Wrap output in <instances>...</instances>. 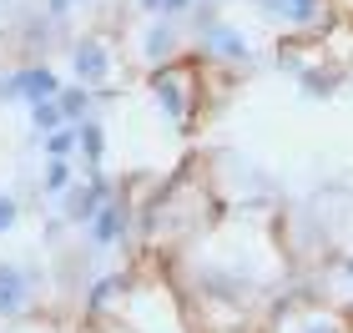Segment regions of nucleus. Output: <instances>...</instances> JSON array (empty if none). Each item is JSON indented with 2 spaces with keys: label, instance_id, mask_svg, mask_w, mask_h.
Returning <instances> with one entry per match:
<instances>
[{
  "label": "nucleus",
  "instance_id": "13",
  "mask_svg": "<svg viewBox=\"0 0 353 333\" xmlns=\"http://www.w3.org/2000/svg\"><path fill=\"white\" fill-rule=\"evenodd\" d=\"M66 182H71V167H66V162H51V167H46V192H66Z\"/></svg>",
  "mask_w": 353,
  "mask_h": 333
},
{
  "label": "nucleus",
  "instance_id": "9",
  "mask_svg": "<svg viewBox=\"0 0 353 333\" xmlns=\"http://www.w3.org/2000/svg\"><path fill=\"white\" fill-rule=\"evenodd\" d=\"M157 97H162V106H167V117H172V121H182V117H187V106H182V86L157 81Z\"/></svg>",
  "mask_w": 353,
  "mask_h": 333
},
{
  "label": "nucleus",
  "instance_id": "3",
  "mask_svg": "<svg viewBox=\"0 0 353 333\" xmlns=\"http://www.w3.org/2000/svg\"><path fill=\"white\" fill-rule=\"evenodd\" d=\"M111 202V187H106V177H91V187H76L71 192V202H66V217L71 222H91L96 212H101Z\"/></svg>",
  "mask_w": 353,
  "mask_h": 333
},
{
  "label": "nucleus",
  "instance_id": "16",
  "mask_svg": "<svg viewBox=\"0 0 353 333\" xmlns=\"http://www.w3.org/2000/svg\"><path fill=\"white\" fill-rule=\"evenodd\" d=\"M15 212H21V208H15V197H0V228H10Z\"/></svg>",
  "mask_w": 353,
  "mask_h": 333
},
{
  "label": "nucleus",
  "instance_id": "10",
  "mask_svg": "<svg viewBox=\"0 0 353 333\" xmlns=\"http://www.w3.org/2000/svg\"><path fill=\"white\" fill-rule=\"evenodd\" d=\"M30 117H36L41 132H51V126L66 121V111H61V101H41V106H30Z\"/></svg>",
  "mask_w": 353,
  "mask_h": 333
},
{
  "label": "nucleus",
  "instance_id": "7",
  "mask_svg": "<svg viewBox=\"0 0 353 333\" xmlns=\"http://www.w3.org/2000/svg\"><path fill=\"white\" fill-rule=\"evenodd\" d=\"M61 111H66V121H81L86 117V106H91V91H81V86H61Z\"/></svg>",
  "mask_w": 353,
  "mask_h": 333
},
{
  "label": "nucleus",
  "instance_id": "6",
  "mask_svg": "<svg viewBox=\"0 0 353 333\" xmlns=\"http://www.w3.org/2000/svg\"><path fill=\"white\" fill-rule=\"evenodd\" d=\"M318 10H323V0H278V6H272V15H283V21H293V26H313Z\"/></svg>",
  "mask_w": 353,
  "mask_h": 333
},
{
  "label": "nucleus",
  "instance_id": "17",
  "mask_svg": "<svg viewBox=\"0 0 353 333\" xmlns=\"http://www.w3.org/2000/svg\"><path fill=\"white\" fill-rule=\"evenodd\" d=\"M71 10V0H51V15H66Z\"/></svg>",
  "mask_w": 353,
  "mask_h": 333
},
{
  "label": "nucleus",
  "instance_id": "14",
  "mask_svg": "<svg viewBox=\"0 0 353 333\" xmlns=\"http://www.w3.org/2000/svg\"><path fill=\"white\" fill-rule=\"evenodd\" d=\"M117 288H121V278H101V283L91 288V308H101V303H106V298L117 293Z\"/></svg>",
  "mask_w": 353,
  "mask_h": 333
},
{
  "label": "nucleus",
  "instance_id": "12",
  "mask_svg": "<svg viewBox=\"0 0 353 333\" xmlns=\"http://www.w3.org/2000/svg\"><path fill=\"white\" fill-rule=\"evenodd\" d=\"M71 147H81V137H76V126H71V132H51V141H46V152H51L56 162H61V157H66Z\"/></svg>",
  "mask_w": 353,
  "mask_h": 333
},
{
  "label": "nucleus",
  "instance_id": "15",
  "mask_svg": "<svg viewBox=\"0 0 353 333\" xmlns=\"http://www.w3.org/2000/svg\"><path fill=\"white\" fill-rule=\"evenodd\" d=\"M303 86H308L313 97H328V91H333V76H318V71H308V76H303Z\"/></svg>",
  "mask_w": 353,
  "mask_h": 333
},
{
  "label": "nucleus",
  "instance_id": "2",
  "mask_svg": "<svg viewBox=\"0 0 353 333\" xmlns=\"http://www.w3.org/2000/svg\"><path fill=\"white\" fill-rule=\"evenodd\" d=\"M202 41H207V51H222L228 61H252V46L237 36L232 26L212 21V15H202Z\"/></svg>",
  "mask_w": 353,
  "mask_h": 333
},
{
  "label": "nucleus",
  "instance_id": "11",
  "mask_svg": "<svg viewBox=\"0 0 353 333\" xmlns=\"http://www.w3.org/2000/svg\"><path fill=\"white\" fill-rule=\"evenodd\" d=\"M167 51H172V30H167V26H152V30H147V56L162 61Z\"/></svg>",
  "mask_w": 353,
  "mask_h": 333
},
{
  "label": "nucleus",
  "instance_id": "4",
  "mask_svg": "<svg viewBox=\"0 0 353 333\" xmlns=\"http://www.w3.org/2000/svg\"><path fill=\"white\" fill-rule=\"evenodd\" d=\"M71 66H76V76H81V81H106V71H111V61H106V51L101 46H76L71 51Z\"/></svg>",
  "mask_w": 353,
  "mask_h": 333
},
{
  "label": "nucleus",
  "instance_id": "1",
  "mask_svg": "<svg viewBox=\"0 0 353 333\" xmlns=\"http://www.w3.org/2000/svg\"><path fill=\"white\" fill-rule=\"evenodd\" d=\"M0 97L41 106V101H56L61 86H56V76L46 71V66H26V71H15V76H6V81H0Z\"/></svg>",
  "mask_w": 353,
  "mask_h": 333
},
{
  "label": "nucleus",
  "instance_id": "5",
  "mask_svg": "<svg viewBox=\"0 0 353 333\" xmlns=\"http://www.w3.org/2000/svg\"><path fill=\"white\" fill-rule=\"evenodd\" d=\"M121 228H126V212L117 208V202H106V208L91 217V237H96V243H117Z\"/></svg>",
  "mask_w": 353,
  "mask_h": 333
},
{
  "label": "nucleus",
  "instance_id": "18",
  "mask_svg": "<svg viewBox=\"0 0 353 333\" xmlns=\"http://www.w3.org/2000/svg\"><path fill=\"white\" fill-rule=\"evenodd\" d=\"M308 333H339V323H313Z\"/></svg>",
  "mask_w": 353,
  "mask_h": 333
},
{
  "label": "nucleus",
  "instance_id": "8",
  "mask_svg": "<svg viewBox=\"0 0 353 333\" xmlns=\"http://www.w3.org/2000/svg\"><path fill=\"white\" fill-rule=\"evenodd\" d=\"M76 137H81V152H86V162L96 167V162H101V126H96V121H81V126H76Z\"/></svg>",
  "mask_w": 353,
  "mask_h": 333
}]
</instances>
